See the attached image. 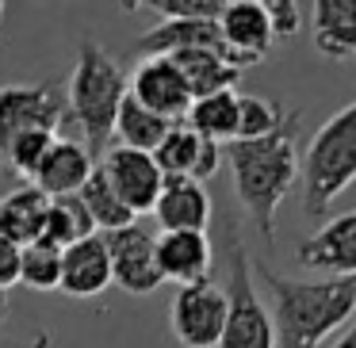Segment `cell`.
Wrapping results in <instances>:
<instances>
[{
    "instance_id": "cell-9",
    "label": "cell",
    "mask_w": 356,
    "mask_h": 348,
    "mask_svg": "<svg viewBox=\"0 0 356 348\" xmlns=\"http://www.w3.org/2000/svg\"><path fill=\"white\" fill-rule=\"evenodd\" d=\"M100 172L108 176V184L115 188V195L127 203L134 218L149 215L161 195V169H157L154 154H138V149H127V146H108L100 161Z\"/></svg>"
},
{
    "instance_id": "cell-16",
    "label": "cell",
    "mask_w": 356,
    "mask_h": 348,
    "mask_svg": "<svg viewBox=\"0 0 356 348\" xmlns=\"http://www.w3.org/2000/svg\"><path fill=\"white\" fill-rule=\"evenodd\" d=\"M108 287H111V260L100 233L77 241L62 253V283H58V291L73 295V299H96Z\"/></svg>"
},
{
    "instance_id": "cell-3",
    "label": "cell",
    "mask_w": 356,
    "mask_h": 348,
    "mask_svg": "<svg viewBox=\"0 0 356 348\" xmlns=\"http://www.w3.org/2000/svg\"><path fill=\"white\" fill-rule=\"evenodd\" d=\"M127 100V73L115 58L96 42H81L73 77L65 88V119L81 131V146L92 157H104L115 138V115Z\"/></svg>"
},
{
    "instance_id": "cell-27",
    "label": "cell",
    "mask_w": 356,
    "mask_h": 348,
    "mask_svg": "<svg viewBox=\"0 0 356 348\" xmlns=\"http://www.w3.org/2000/svg\"><path fill=\"white\" fill-rule=\"evenodd\" d=\"M123 12L154 8L161 19H218L226 0H146V4H119Z\"/></svg>"
},
{
    "instance_id": "cell-19",
    "label": "cell",
    "mask_w": 356,
    "mask_h": 348,
    "mask_svg": "<svg viewBox=\"0 0 356 348\" xmlns=\"http://www.w3.org/2000/svg\"><path fill=\"white\" fill-rule=\"evenodd\" d=\"M47 195L35 192L31 184L16 188V192L0 195V238H8L12 245H31L42 233V218H47Z\"/></svg>"
},
{
    "instance_id": "cell-10",
    "label": "cell",
    "mask_w": 356,
    "mask_h": 348,
    "mask_svg": "<svg viewBox=\"0 0 356 348\" xmlns=\"http://www.w3.org/2000/svg\"><path fill=\"white\" fill-rule=\"evenodd\" d=\"M127 96L169 123H184L188 108H192V92L172 58H142L127 77Z\"/></svg>"
},
{
    "instance_id": "cell-17",
    "label": "cell",
    "mask_w": 356,
    "mask_h": 348,
    "mask_svg": "<svg viewBox=\"0 0 356 348\" xmlns=\"http://www.w3.org/2000/svg\"><path fill=\"white\" fill-rule=\"evenodd\" d=\"M314 47L330 62L356 58V0H314L310 4Z\"/></svg>"
},
{
    "instance_id": "cell-6",
    "label": "cell",
    "mask_w": 356,
    "mask_h": 348,
    "mask_svg": "<svg viewBox=\"0 0 356 348\" xmlns=\"http://www.w3.org/2000/svg\"><path fill=\"white\" fill-rule=\"evenodd\" d=\"M62 126H70V119L54 85H0V157L19 134H62Z\"/></svg>"
},
{
    "instance_id": "cell-1",
    "label": "cell",
    "mask_w": 356,
    "mask_h": 348,
    "mask_svg": "<svg viewBox=\"0 0 356 348\" xmlns=\"http://www.w3.org/2000/svg\"><path fill=\"white\" fill-rule=\"evenodd\" d=\"M253 279H261L272 295L268 317L276 348H318L356 314V276L307 283V279L280 276L268 264H253Z\"/></svg>"
},
{
    "instance_id": "cell-5",
    "label": "cell",
    "mask_w": 356,
    "mask_h": 348,
    "mask_svg": "<svg viewBox=\"0 0 356 348\" xmlns=\"http://www.w3.org/2000/svg\"><path fill=\"white\" fill-rule=\"evenodd\" d=\"M222 245H226V329L218 348H276L268 306L261 302L253 283V264H249L245 241H241L238 218L222 222Z\"/></svg>"
},
{
    "instance_id": "cell-31",
    "label": "cell",
    "mask_w": 356,
    "mask_h": 348,
    "mask_svg": "<svg viewBox=\"0 0 356 348\" xmlns=\"http://www.w3.org/2000/svg\"><path fill=\"white\" fill-rule=\"evenodd\" d=\"M0 348H54V333H35L31 340H0Z\"/></svg>"
},
{
    "instance_id": "cell-30",
    "label": "cell",
    "mask_w": 356,
    "mask_h": 348,
    "mask_svg": "<svg viewBox=\"0 0 356 348\" xmlns=\"http://www.w3.org/2000/svg\"><path fill=\"white\" fill-rule=\"evenodd\" d=\"M16 283H19V245L0 238V291H8Z\"/></svg>"
},
{
    "instance_id": "cell-12",
    "label": "cell",
    "mask_w": 356,
    "mask_h": 348,
    "mask_svg": "<svg viewBox=\"0 0 356 348\" xmlns=\"http://www.w3.org/2000/svg\"><path fill=\"white\" fill-rule=\"evenodd\" d=\"M92 169H96V157L88 154L81 142L58 134V138L50 142V149L42 154V161L35 165L27 184H31L35 192H42L47 199H62V195H77L81 188H85V180L92 176Z\"/></svg>"
},
{
    "instance_id": "cell-8",
    "label": "cell",
    "mask_w": 356,
    "mask_h": 348,
    "mask_svg": "<svg viewBox=\"0 0 356 348\" xmlns=\"http://www.w3.org/2000/svg\"><path fill=\"white\" fill-rule=\"evenodd\" d=\"M111 260V283L127 295H154L161 287L157 272V233H149L142 222H131L115 233H100Z\"/></svg>"
},
{
    "instance_id": "cell-32",
    "label": "cell",
    "mask_w": 356,
    "mask_h": 348,
    "mask_svg": "<svg viewBox=\"0 0 356 348\" xmlns=\"http://www.w3.org/2000/svg\"><path fill=\"white\" fill-rule=\"evenodd\" d=\"M330 348H356V314H353V322L345 325V333H341V337L333 340Z\"/></svg>"
},
{
    "instance_id": "cell-25",
    "label": "cell",
    "mask_w": 356,
    "mask_h": 348,
    "mask_svg": "<svg viewBox=\"0 0 356 348\" xmlns=\"http://www.w3.org/2000/svg\"><path fill=\"white\" fill-rule=\"evenodd\" d=\"M19 283L31 291H58L62 283V253L42 241L19 249Z\"/></svg>"
},
{
    "instance_id": "cell-28",
    "label": "cell",
    "mask_w": 356,
    "mask_h": 348,
    "mask_svg": "<svg viewBox=\"0 0 356 348\" xmlns=\"http://www.w3.org/2000/svg\"><path fill=\"white\" fill-rule=\"evenodd\" d=\"M264 16H268L272 39L287 42V39H295L299 27H302V4H295V0H268V4H264Z\"/></svg>"
},
{
    "instance_id": "cell-11",
    "label": "cell",
    "mask_w": 356,
    "mask_h": 348,
    "mask_svg": "<svg viewBox=\"0 0 356 348\" xmlns=\"http://www.w3.org/2000/svg\"><path fill=\"white\" fill-rule=\"evenodd\" d=\"M295 260H299L302 268L330 272L333 279L356 276V210L325 218L307 241H299Z\"/></svg>"
},
{
    "instance_id": "cell-34",
    "label": "cell",
    "mask_w": 356,
    "mask_h": 348,
    "mask_svg": "<svg viewBox=\"0 0 356 348\" xmlns=\"http://www.w3.org/2000/svg\"><path fill=\"white\" fill-rule=\"evenodd\" d=\"M0 19H4V4H0Z\"/></svg>"
},
{
    "instance_id": "cell-22",
    "label": "cell",
    "mask_w": 356,
    "mask_h": 348,
    "mask_svg": "<svg viewBox=\"0 0 356 348\" xmlns=\"http://www.w3.org/2000/svg\"><path fill=\"white\" fill-rule=\"evenodd\" d=\"M169 131H172L169 119L146 111L138 100H131V96L119 103V115H115V146L138 149V154H154V149L165 142V134H169Z\"/></svg>"
},
{
    "instance_id": "cell-23",
    "label": "cell",
    "mask_w": 356,
    "mask_h": 348,
    "mask_svg": "<svg viewBox=\"0 0 356 348\" xmlns=\"http://www.w3.org/2000/svg\"><path fill=\"white\" fill-rule=\"evenodd\" d=\"M77 199H81V207L88 210L96 233H115V230H123V226L138 222V218L127 210V203L115 195V188L108 184V176L100 172V165H96L92 176L85 180V188L77 192Z\"/></svg>"
},
{
    "instance_id": "cell-20",
    "label": "cell",
    "mask_w": 356,
    "mask_h": 348,
    "mask_svg": "<svg viewBox=\"0 0 356 348\" xmlns=\"http://www.w3.org/2000/svg\"><path fill=\"white\" fill-rule=\"evenodd\" d=\"M92 233H96V226H92V218H88V210L81 207L77 195H62V199L47 203V218H42V233H39L42 245L65 253L70 245L92 238Z\"/></svg>"
},
{
    "instance_id": "cell-26",
    "label": "cell",
    "mask_w": 356,
    "mask_h": 348,
    "mask_svg": "<svg viewBox=\"0 0 356 348\" xmlns=\"http://www.w3.org/2000/svg\"><path fill=\"white\" fill-rule=\"evenodd\" d=\"M287 119V111L276 100H264V96H241L238 100V134L234 142H257L268 138L272 131H280Z\"/></svg>"
},
{
    "instance_id": "cell-14",
    "label": "cell",
    "mask_w": 356,
    "mask_h": 348,
    "mask_svg": "<svg viewBox=\"0 0 356 348\" xmlns=\"http://www.w3.org/2000/svg\"><path fill=\"white\" fill-rule=\"evenodd\" d=\"M218 35L241 65H261L272 50V27L264 16V0H230L218 16Z\"/></svg>"
},
{
    "instance_id": "cell-15",
    "label": "cell",
    "mask_w": 356,
    "mask_h": 348,
    "mask_svg": "<svg viewBox=\"0 0 356 348\" xmlns=\"http://www.w3.org/2000/svg\"><path fill=\"white\" fill-rule=\"evenodd\" d=\"M211 264H215V245L207 233H157V272L161 283L188 287L211 279Z\"/></svg>"
},
{
    "instance_id": "cell-4",
    "label": "cell",
    "mask_w": 356,
    "mask_h": 348,
    "mask_svg": "<svg viewBox=\"0 0 356 348\" xmlns=\"http://www.w3.org/2000/svg\"><path fill=\"white\" fill-rule=\"evenodd\" d=\"M302 172V210L310 218H325L341 192L356 180V103L341 108L314 131L299 157Z\"/></svg>"
},
{
    "instance_id": "cell-29",
    "label": "cell",
    "mask_w": 356,
    "mask_h": 348,
    "mask_svg": "<svg viewBox=\"0 0 356 348\" xmlns=\"http://www.w3.org/2000/svg\"><path fill=\"white\" fill-rule=\"evenodd\" d=\"M218 169H222V146L203 138L200 157H195V169H192V180H195V184H203V180H211Z\"/></svg>"
},
{
    "instance_id": "cell-2",
    "label": "cell",
    "mask_w": 356,
    "mask_h": 348,
    "mask_svg": "<svg viewBox=\"0 0 356 348\" xmlns=\"http://www.w3.org/2000/svg\"><path fill=\"white\" fill-rule=\"evenodd\" d=\"M299 119V111H287L284 126L272 131L268 138L222 146V161L230 165L238 203L264 241L276 238V210L299 180V146H295Z\"/></svg>"
},
{
    "instance_id": "cell-24",
    "label": "cell",
    "mask_w": 356,
    "mask_h": 348,
    "mask_svg": "<svg viewBox=\"0 0 356 348\" xmlns=\"http://www.w3.org/2000/svg\"><path fill=\"white\" fill-rule=\"evenodd\" d=\"M203 138L188 123H172V131L165 134V142L154 149V161L161 169V176H192L195 157H200Z\"/></svg>"
},
{
    "instance_id": "cell-13",
    "label": "cell",
    "mask_w": 356,
    "mask_h": 348,
    "mask_svg": "<svg viewBox=\"0 0 356 348\" xmlns=\"http://www.w3.org/2000/svg\"><path fill=\"white\" fill-rule=\"evenodd\" d=\"M161 233H207L215 203H211L207 188L195 184L192 176H165L161 195H157L154 210Z\"/></svg>"
},
{
    "instance_id": "cell-33",
    "label": "cell",
    "mask_w": 356,
    "mask_h": 348,
    "mask_svg": "<svg viewBox=\"0 0 356 348\" xmlns=\"http://www.w3.org/2000/svg\"><path fill=\"white\" fill-rule=\"evenodd\" d=\"M8 310H12V302H8V291H0V322L8 317Z\"/></svg>"
},
{
    "instance_id": "cell-21",
    "label": "cell",
    "mask_w": 356,
    "mask_h": 348,
    "mask_svg": "<svg viewBox=\"0 0 356 348\" xmlns=\"http://www.w3.org/2000/svg\"><path fill=\"white\" fill-rule=\"evenodd\" d=\"M238 100H241L238 92H215V96H203V100H192L184 123L200 138L230 146L234 134H238Z\"/></svg>"
},
{
    "instance_id": "cell-7",
    "label": "cell",
    "mask_w": 356,
    "mask_h": 348,
    "mask_svg": "<svg viewBox=\"0 0 356 348\" xmlns=\"http://www.w3.org/2000/svg\"><path fill=\"white\" fill-rule=\"evenodd\" d=\"M169 329L184 348H218L226 329V291L215 279L177 287L169 306Z\"/></svg>"
},
{
    "instance_id": "cell-18",
    "label": "cell",
    "mask_w": 356,
    "mask_h": 348,
    "mask_svg": "<svg viewBox=\"0 0 356 348\" xmlns=\"http://www.w3.org/2000/svg\"><path fill=\"white\" fill-rule=\"evenodd\" d=\"M169 58L177 62L192 100H203V96H215V92H234V85L241 81L238 65H230L215 50H180V54H169Z\"/></svg>"
}]
</instances>
